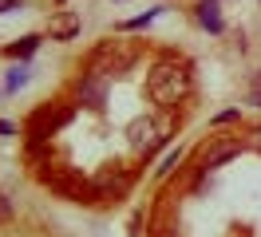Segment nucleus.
<instances>
[{
    "mask_svg": "<svg viewBox=\"0 0 261 237\" xmlns=\"http://www.w3.org/2000/svg\"><path fill=\"white\" fill-rule=\"evenodd\" d=\"M249 99L261 107V71H253V83H249Z\"/></svg>",
    "mask_w": 261,
    "mask_h": 237,
    "instance_id": "obj_15",
    "label": "nucleus"
},
{
    "mask_svg": "<svg viewBox=\"0 0 261 237\" xmlns=\"http://www.w3.org/2000/svg\"><path fill=\"white\" fill-rule=\"evenodd\" d=\"M24 83H28V67L20 63V67H12V71H8V79H4V87H8V91H20Z\"/></svg>",
    "mask_w": 261,
    "mask_h": 237,
    "instance_id": "obj_13",
    "label": "nucleus"
},
{
    "mask_svg": "<svg viewBox=\"0 0 261 237\" xmlns=\"http://www.w3.org/2000/svg\"><path fill=\"white\" fill-rule=\"evenodd\" d=\"M36 47H40V36H24L20 44H8V47H4V56H8V60H28Z\"/></svg>",
    "mask_w": 261,
    "mask_h": 237,
    "instance_id": "obj_11",
    "label": "nucleus"
},
{
    "mask_svg": "<svg viewBox=\"0 0 261 237\" xmlns=\"http://www.w3.org/2000/svg\"><path fill=\"white\" fill-rule=\"evenodd\" d=\"M245 146H253V150H261V126H253V130H249V139H245Z\"/></svg>",
    "mask_w": 261,
    "mask_h": 237,
    "instance_id": "obj_17",
    "label": "nucleus"
},
{
    "mask_svg": "<svg viewBox=\"0 0 261 237\" xmlns=\"http://www.w3.org/2000/svg\"><path fill=\"white\" fill-rule=\"evenodd\" d=\"M238 154H242V139H214L202 146V170H214V166H222Z\"/></svg>",
    "mask_w": 261,
    "mask_h": 237,
    "instance_id": "obj_8",
    "label": "nucleus"
},
{
    "mask_svg": "<svg viewBox=\"0 0 261 237\" xmlns=\"http://www.w3.org/2000/svg\"><path fill=\"white\" fill-rule=\"evenodd\" d=\"M4 221H12V202L0 194V225H4Z\"/></svg>",
    "mask_w": 261,
    "mask_h": 237,
    "instance_id": "obj_16",
    "label": "nucleus"
},
{
    "mask_svg": "<svg viewBox=\"0 0 261 237\" xmlns=\"http://www.w3.org/2000/svg\"><path fill=\"white\" fill-rule=\"evenodd\" d=\"M194 16H198V24L202 28H210V32H222L226 24H222V8H218V0H202L194 8Z\"/></svg>",
    "mask_w": 261,
    "mask_h": 237,
    "instance_id": "obj_10",
    "label": "nucleus"
},
{
    "mask_svg": "<svg viewBox=\"0 0 261 237\" xmlns=\"http://www.w3.org/2000/svg\"><path fill=\"white\" fill-rule=\"evenodd\" d=\"M0 135H16V126H12V123H0Z\"/></svg>",
    "mask_w": 261,
    "mask_h": 237,
    "instance_id": "obj_20",
    "label": "nucleus"
},
{
    "mask_svg": "<svg viewBox=\"0 0 261 237\" xmlns=\"http://www.w3.org/2000/svg\"><path fill=\"white\" fill-rule=\"evenodd\" d=\"M75 32H80V16L71 12V8H64V12H51V20H48V36L51 40H75Z\"/></svg>",
    "mask_w": 261,
    "mask_h": 237,
    "instance_id": "obj_9",
    "label": "nucleus"
},
{
    "mask_svg": "<svg viewBox=\"0 0 261 237\" xmlns=\"http://www.w3.org/2000/svg\"><path fill=\"white\" fill-rule=\"evenodd\" d=\"M130 170H119V166H103V170L91 178L95 182V202H111V198H123L130 190Z\"/></svg>",
    "mask_w": 261,
    "mask_h": 237,
    "instance_id": "obj_5",
    "label": "nucleus"
},
{
    "mask_svg": "<svg viewBox=\"0 0 261 237\" xmlns=\"http://www.w3.org/2000/svg\"><path fill=\"white\" fill-rule=\"evenodd\" d=\"M233 119H238V111H222V115H218V119H214V123L222 126V123H233Z\"/></svg>",
    "mask_w": 261,
    "mask_h": 237,
    "instance_id": "obj_18",
    "label": "nucleus"
},
{
    "mask_svg": "<svg viewBox=\"0 0 261 237\" xmlns=\"http://www.w3.org/2000/svg\"><path fill=\"white\" fill-rule=\"evenodd\" d=\"M186 91H190V71H186V63L178 60H159L154 67H150L147 75V95L159 103V107H178L182 99H186Z\"/></svg>",
    "mask_w": 261,
    "mask_h": 237,
    "instance_id": "obj_1",
    "label": "nucleus"
},
{
    "mask_svg": "<svg viewBox=\"0 0 261 237\" xmlns=\"http://www.w3.org/2000/svg\"><path fill=\"white\" fill-rule=\"evenodd\" d=\"M139 60V47L130 44V40H103V44L91 51V71L99 75H127L130 67Z\"/></svg>",
    "mask_w": 261,
    "mask_h": 237,
    "instance_id": "obj_3",
    "label": "nucleus"
},
{
    "mask_svg": "<svg viewBox=\"0 0 261 237\" xmlns=\"http://www.w3.org/2000/svg\"><path fill=\"white\" fill-rule=\"evenodd\" d=\"M163 139H166V135H159V123L147 119V115H139V119H130V123H127V142H130L135 154H150Z\"/></svg>",
    "mask_w": 261,
    "mask_h": 237,
    "instance_id": "obj_6",
    "label": "nucleus"
},
{
    "mask_svg": "<svg viewBox=\"0 0 261 237\" xmlns=\"http://www.w3.org/2000/svg\"><path fill=\"white\" fill-rule=\"evenodd\" d=\"M75 99H80L87 111H103V107H107V75L87 71V75L75 83Z\"/></svg>",
    "mask_w": 261,
    "mask_h": 237,
    "instance_id": "obj_7",
    "label": "nucleus"
},
{
    "mask_svg": "<svg viewBox=\"0 0 261 237\" xmlns=\"http://www.w3.org/2000/svg\"><path fill=\"white\" fill-rule=\"evenodd\" d=\"M40 182L48 190H56L60 198H67V202H95V182L91 178H83V174H75L71 166H44L40 170Z\"/></svg>",
    "mask_w": 261,
    "mask_h": 237,
    "instance_id": "obj_2",
    "label": "nucleus"
},
{
    "mask_svg": "<svg viewBox=\"0 0 261 237\" xmlns=\"http://www.w3.org/2000/svg\"><path fill=\"white\" fill-rule=\"evenodd\" d=\"M12 8H20V0H0V12H12Z\"/></svg>",
    "mask_w": 261,
    "mask_h": 237,
    "instance_id": "obj_19",
    "label": "nucleus"
},
{
    "mask_svg": "<svg viewBox=\"0 0 261 237\" xmlns=\"http://www.w3.org/2000/svg\"><path fill=\"white\" fill-rule=\"evenodd\" d=\"M178 162H182V150H170V154L163 158V166H159V174H170L174 166H178Z\"/></svg>",
    "mask_w": 261,
    "mask_h": 237,
    "instance_id": "obj_14",
    "label": "nucleus"
},
{
    "mask_svg": "<svg viewBox=\"0 0 261 237\" xmlns=\"http://www.w3.org/2000/svg\"><path fill=\"white\" fill-rule=\"evenodd\" d=\"M159 12H163V8H147L143 16H135V20H127V24H119V28H123V32H139V28H147V24H150V20H154Z\"/></svg>",
    "mask_w": 261,
    "mask_h": 237,
    "instance_id": "obj_12",
    "label": "nucleus"
},
{
    "mask_svg": "<svg viewBox=\"0 0 261 237\" xmlns=\"http://www.w3.org/2000/svg\"><path fill=\"white\" fill-rule=\"evenodd\" d=\"M71 111H75L71 103H44L40 111H32V119H28V139H32V146L44 142V139H51L60 126H67Z\"/></svg>",
    "mask_w": 261,
    "mask_h": 237,
    "instance_id": "obj_4",
    "label": "nucleus"
}]
</instances>
